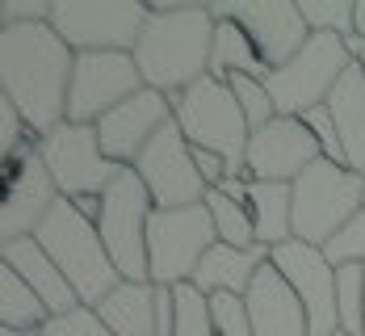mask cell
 Masks as SVG:
<instances>
[{"instance_id": "6da1fadb", "label": "cell", "mask_w": 365, "mask_h": 336, "mask_svg": "<svg viewBox=\"0 0 365 336\" xmlns=\"http://www.w3.org/2000/svg\"><path fill=\"white\" fill-rule=\"evenodd\" d=\"M76 51L46 26H0V97L30 122L34 139L68 122Z\"/></svg>"}, {"instance_id": "7a4b0ae2", "label": "cell", "mask_w": 365, "mask_h": 336, "mask_svg": "<svg viewBox=\"0 0 365 336\" xmlns=\"http://www.w3.org/2000/svg\"><path fill=\"white\" fill-rule=\"evenodd\" d=\"M147 26L135 46V63L147 88L181 97L189 84L210 76L215 17L206 4H147Z\"/></svg>"}, {"instance_id": "3957f363", "label": "cell", "mask_w": 365, "mask_h": 336, "mask_svg": "<svg viewBox=\"0 0 365 336\" xmlns=\"http://www.w3.org/2000/svg\"><path fill=\"white\" fill-rule=\"evenodd\" d=\"M34 240L46 248V257L59 265V273L72 282L76 299L84 302V307H97L122 282L118 265L110 261V253L101 244L97 223L84 219L76 210V202H68V198L55 202V210L46 215V223L38 227Z\"/></svg>"}, {"instance_id": "277c9868", "label": "cell", "mask_w": 365, "mask_h": 336, "mask_svg": "<svg viewBox=\"0 0 365 336\" xmlns=\"http://www.w3.org/2000/svg\"><path fill=\"white\" fill-rule=\"evenodd\" d=\"M177 126L185 131L189 148H206L227 160L231 177H248V143H252V126L240 110L235 93L227 80L202 76L197 84H189L181 97H173Z\"/></svg>"}, {"instance_id": "5b68a950", "label": "cell", "mask_w": 365, "mask_h": 336, "mask_svg": "<svg viewBox=\"0 0 365 336\" xmlns=\"http://www.w3.org/2000/svg\"><path fill=\"white\" fill-rule=\"evenodd\" d=\"M294 240L324 248L353 215L365 210V177L331 160H315L294 181Z\"/></svg>"}, {"instance_id": "8992f818", "label": "cell", "mask_w": 365, "mask_h": 336, "mask_svg": "<svg viewBox=\"0 0 365 336\" xmlns=\"http://www.w3.org/2000/svg\"><path fill=\"white\" fill-rule=\"evenodd\" d=\"M155 215V202L147 193L143 177L135 168H122L118 181L101 193V244L110 253V261L118 265L122 282H151V269H147V227Z\"/></svg>"}, {"instance_id": "52a82bcc", "label": "cell", "mask_w": 365, "mask_h": 336, "mask_svg": "<svg viewBox=\"0 0 365 336\" xmlns=\"http://www.w3.org/2000/svg\"><path fill=\"white\" fill-rule=\"evenodd\" d=\"M353 68L349 46L340 34H311V42L294 55L286 68L264 76L269 97L277 106V118H302L315 106H328L336 84Z\"/></svg>"}, {"instance_id": "ba28073f", "label": "cell", "mask_w": 365, "mask_h": 336, "mask_svg": "<svg viewBox=\"0 0 365 336\" xmlns=\"http://www.w3.org/2000/svg\"><path fill=\"white\" fill-rule=\"evenodd\" d=\"M219 244V231L210 219V206H185V210H155L147 227V269L151 286H189L202 257Z\"/></svg>"}, {"instance_id": "9c48e42d", "label": "cell", "mask_w": 365, "mask_h": 336, "mask_svg": "<svg viewBox=\"0 0 365 336\" xmlns=\"http://www.w3.org/2000/svg\"><path fill=\"white\" fill-rule=\"evenodd\" d=\"M143 0H55L51 30L72 46L76 55L93 51H126L135 55L139 34L147 26Z\"/></svg>"}, {"instance_id": "30bf717a", "label": "cell", "mask_w": 365, "mask_h": 336, "mask_svg": "<svg viewBox=\"0 0 365 336\" xmlns=\"http://www.w3.org/2000/svg\"><path fill=\"white\" fill-rule=\"evenodd\" d=\"M38 156L51 168L55 185L68 202L80 198H101L106 189L118 181L122 164H113L110 156L101 151L97 126H80V122H63L51 135L38 139Z\"/></svg>"}, {"instance_id": "8fae6325", "label": "cell", "mask_w": 365, "mask_h": 336, "mask_svg": "<svg viewBox=\"0 0 365 336\" xmlns=\"http://www.w3.org/2000/svg\"><path fill=\"white\" fill-rule=\"evenodd\" d=\"M143 88L147 80L139 72V63H135V55H126V51L76 55L72 93H68V122L97 126L110 110H118L122 101H130Z\"/></svg>"}, {"instance_id": "7c38bea8", "label": "cell", "mask_w": 365, "mask_h": 336, "mask_svg": "<svg viewBox=\"0 0 365 336\" xmlns=\"http://www.w3.org/2000/svg\"><path fill=\"white\" fill-rule=\"evenodd\" d=\"M63 193L55 185L51 168L42 164L38 143L30 139L17 156L4 160V202H0V244L13 240H30L38 227L46 223V215L55 210Z\"/></svg>"}, {"instance_id": "4fadbf2b", "label": "cell", "mask_w": 365, "mask_h": 336, "mask_svg": "<svg viewBox=\"0 0 365 336\" xmlns=\"http://www.w3.org/2000/svg\"><path fill=\"white\" fill-rule=\"evenodd\" d=\"M135 173L143 177L155 210H185V206L206 202V193H210V185L202 181V173L193 164V148H189L185 131L177 126V113L135 160Z\"/></svg>"}, {"instance_id": "5bb4252c", "label": "cell", "mask_w": 365, "mask_h": 336, "mask_svg": "<svg viewBox=\"0 0 365 336\" xmlns=\"http://www.w3.org/2000/svg\"><path fill=\"white\" fill-rule=\"evenodd\" d=\"M206 9L215 21H240L248 30L260 59L269 63V72L286 68L311 42V26L302 21V9L294 0H222V4H206Z\"/></svg>"}, {"instance_id": "9a60e30c", "label": "cell", "mask_w": 365, "mask_h": 336, "mask_svg": "<svg viewBox=\"0 0 365 336\" xmlns=\"http://www.w3.org/2000/svg\"><path fill=\"white\" fill-rule=\"evenodd\" d=\"M273 269L290 282L298 302L307 307V328L311 336L340 332V311H336V265L324 257V248H311L302 240H286L282 248L269 253Z\"/></svg>"}, {"instance_id": "2e32d148", "label": "cell", "mask_w": 365, "mask_h": 336, "mask_svg": "<svg viewBox=\"0 0 365 336\" xmlns=\"http://www.w3.org/2000/svg\"><path fill=\"white\" fill-rule=\"evenodd\" d=\"M324 151L315 135L302 126V118H273L264 131H252L248 143V181H273V185H294Z\"/></svg>"}, {"instance_id": "e0dca14e", "label": "cell", "mask_w": 365, "mask_h": 336, "mask_svg": "<svg viewBox=\"0 0 365 336\" xmlns=\"http://www.w3.org/2000/svg\"><path fill=\"white\" fill-rule=\"evenodd\" d=\"M168 122H173V97H164L155 88H143V93H135L130 101H122L118 110H110L97 122V139H101V151L113 164L135 168V160L143 156L147 143Z\"/></svg>"}, {"instance_id": "ac0fdd59", "label": "cell", "mask_w": 365, "mask_h": 336, "mask_svg": "<svg viewBox=\"0 0 365 336\" xmlns=\"http://www.w3.org/2000/svg\"><path fill=\"white\" fill-rule=\"evenodd\" d=\"M248 315H252L256 336H311L307 328V307L298 302V295L290 290V282L273 269V261L256 273L252 290L244 295Z\"/></svg>"}, {"instance_id": "d6986e66", "label": "cell", "mask_w": 365, "mask_h": 336, "mask_svg": "<svg viewBox=\"0 0 365 336\" xmlns=\"http://www.w3.org/2000/svg\"><path fill=\"white\" fill-rule=\"evenodd\" d=\"M0 261L9 265V269H17V273L34 286V295L42 299V307H46L51 315H68V311H76V307H84V302L76 299L72 282L59 273V265L46 257V248L38 244L34 235H30V240L0 244Z\"/></svg>"}, {"instance_id": "ffe728a7", "label": "cell", "mask_w": 365, "mask_h": 336, "mask_svg": "<svg viewBox=\"0 0 365 336\" xmlns=\"http://www.w3.org/2000/svg\"><path fill=\"white\" fill-rule=\"evenodd\" d=\"M269 265V248H231V244H215L197 273H193V290H202L206 299L210 295H248L256 282V273Z\"/></svg>"}, {"instance_id": "44dd1931", "label": "cell", "mask_w": 365, "mask_h": 336, "mask_svg": "<svg viewBox=\"0 0 365 336\" xmlns=\"http://www.w3.org/2000/svg\"><path fill=\"white\" fill-rule=\"evenodd\" d=\"M328 110L336 118L349 168L357 177H365V68L361 63H353L344 72V80L336 84V93L328 97Z\"/></svg>"}, {"instance_id": "7402d4cb", "label": "cell", "mask_w": 365, "mask_h": 336, "mask_svg": "<svg viewBox=\"0 0 365 336\" xmlns=\"http://www.w3.org/2000/svg\"><path fill=\"white\" fill-rule=\"evenodd\" d=\"M93 311L113 336H155V286L151 282H118Z\"/></svg>"}, {"instance_id": "603a6c76", "label": "cell", "mask_w": 365, "mask_h": 336, "mask_svg": "<svg viewBox=\"0 0 365 336\" xmlns=\"http://www.w3.org/2000/svg\"><path fill=\"white\" fill-rule=\"evenodd\" d=\"M248 215L256 227L260 248H282L294 240V189L273 185V181H248Z\"/></svg>"}, {"instance_id": "cb8c5ba5", "label": "cell", "mask_w": 365, "mask_h": 336, "mask_svg": "<svg viewBox=\"0 0 365 336\" xmlns=\"http://www.w3.org/2000/svg\"><path fill=\"white\" fill-rule=\"evenodd\" d=\"M210 76L231 80V76H269V63L260 59L256 42L240 21H215V51H210Z\"/></svg>"}, {"instance_id": "d4e9b609", "label": "cell", "mask_w": 365, "mask_h": 336, "mask_svg": "<svg viewBox=\"0 0 365 336\" xmlns=\"http://www.w3.org/2000/svg\"><path fill=\"white\" fill-rule=\"evenodd\" d=\"M51 320V311L42 307L34 286L0 261V328H21V332H38Z\"/></svg>"}, {"instance_id": "484cf974", "label": "cell", "mask_w": 365, "mask_h": 336, "mask_svg": "<svg viewBox=\"0 0 365 336\" xmlns=\"http://www.w3.org/2000/svg\"><path fill=\"white\" fill-rule=\"evenodd\" d=\"M206 206H210V219H215V231H219V244H231V248H260V244H256L252 215H248V202L227 198L222 189H210V193H206Z\"/></svg>"}, {"instance_id": "4316f807", "label": "cell", "mask_w": 365, "mask_h": 336, "mask_svg": "<svg viewBox=\"0 0 365 336\" xmlns=\"http://www.w3.org/2000/svg\"><path fill=\"white\" fill-rule=\"evenodd\" d=\"M336 311H340V332L365 336V265L336 269Z\"/></svg>"}, {"instance_id": "83f0119b", "label": "cell", "mask_w": 365, "mask_h": 336, "mask_svg": "<svg viewBox=\"0 0 365 336\" xmlns=\"http://www.w3.org/2000/svg\"><path fill=\"white\" fill-rule=\"evenodd\" d=\"M302 21L311 26V34H353V17H357V0H298Z\"/></svg>"}, {"instance_id": "f1b7e54d", "label": "cell", "mask_w": 365, "mask_h": 336, "mask_svg": "<svg viewBox=\"0 0 365 336\" xmlns=\"http://www.w3.org/2000/svg\"><path fill=\"white\" fill-rule=\"evenodd\" d=\"M227 84H231V93H235V101H240V110H244V118H248L252 131H264V126L277 118V106H273V97H269V84H264L260 76H231Z\"/></svg>"}, {"instance_id": "f546056e", "label": "cell", "mask_w": 365, "mask_h": 336, "mask_svg": "<svg viewBox=\"0 0 365 336\" xmlns=\"http://www.w3.org/2000/svg\"><path fill=\"white\" fill-rule=\"evenodd\" d=\"M173 336H219L210 320V299L193 286H177V328Z\"/></svg>"}, {"instance_id": "4dcf8cb0", "label": "cell", "mask_w": 365, "mask_h": 336, "mask_svg": "<svg viewBox=\"0 0 365 336\" xmlns=\"http://www.w3.org/2000/svg\"><path fill=\"white\" fill-rule=\"evenodd\" d=\"M324 257H328L336 269H344V265H365V210L353 215V219L324 244Z\"/></svg>"}, {"instance_id": "1f68e13d", "label": "cell", "mask_w": 365, "mask_h": 336, "mask_svg": "<svg viewBox=\"0 0 365 336\" xmlns=\"http://www.w3.org/2000/svg\"><path fill=\"white\" fill-rule=\"evenodd\" d=\"M210 320L219 336H256L244 295H210Z\"/></svg>"}, {"instance_id": "d6a6232c", "label": "cell", "mask_w": 365, "mask_h": 336, "mask_svg": "<svg viewBox=\"0 0 365 336\" xmlns=\"http://www.w3.org/2000/svg\"><path fill=\"white\" fill-rule=\"evenodd\" d=\"M302 126L315 135V143H319V151H324V160L340 164V168H349V160H344V143H340V131H336V118H331L328 106L307 110L302 113Z\"/></svg>"}, {"instance_id": "836d02e7", "label": "cell", "mask_w": 365, "mask_h": 336, "mask_svg": "<svg viewBox=\"0 0 365 336\" xmlns=\"http://www.w3.org/2000/svg\"><path fill=\"white\" fill-rule=\"evenodd\" d=\"M38 336H113L106 324H101V315L93 311V307H76L68 315H51Z\"/></svg>"}, {"instance_id": "e575fe53", "label": "cell", "mask_w": 365, "mask_h": 336, "mask_svg": "<svg viewBox=\"0 0 365 336\" xmlns=\"http://www.w3.org/2000/svg\"><path fill=\"white\" fill-rule=\"evenodd\" d=\"M55 13V0H4L0 26H46Z\"/></svg>"}, {"instance_id": "d590c367", "label": "cell", "mask_w": 365, "mask_h": 336, "mask_svg": "<svg viewBox=\"0 0 365 336\" xmlns=\"http://www.w3.org/2000/svg\"><path fill=\"white\" fill-rule=\"evenodd\" d=\"M177 328V286H155V336H173Z\"/></svg>"}, {"instance_id": "8d00e7d4", "label": "cell", "mask_w": 365, "mask_h": 336, "mask_svg": "<svg viewBox=\"0 0 365 336\" xmlns=\"http://www.w3.org/2000/svg\"><path fill=\"white\" fill-rule=\"evenodd\" d=\"M344 46H349V59H353V63H365V38L361 34H349Z\"/></svg>"}, {"instance_id": "74e56055", "label": "cell", "mask_w": 365, "mask_h": 336, "mask_svg": "<svg viewBox=\"0 0 365 336\" xmlns=\"http://www.w3.org/2000/svg\"><path fill=\"white\" fill-rule=\"evenodd\" d=\"M353 34L365 38V0H357V17H353Z\"/></svg>"}, {"instance_id": "f35d334b", "label": "cell", "mask_w": 365, "mask_h": 336, "mask_svg": "<svg viewBox=\"0 0 365 336\" xmlns=\"http://www.w3.org/2000/svg\"><path fill=\"white\" fill-rule=\"evenodd\" d=\"M0 336H38V332H21V328H0Z\"/></svg>"}, {"instance_id": "ab89813d", "label": "cell", "mask_w": 365, "mask_h": 336, "mask_svg": "<svg viewBox=\"0 0 365 336\" xmlns=\"http://www.w3.org/2000/svg\"><path fill=\"white\" fill-rule=\"evenodd\" d=\"M336 336H349V332H336Z\"/></svg>"}]
</instances>
